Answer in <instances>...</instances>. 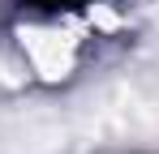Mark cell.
Masks as SVG:
<instances>
[{
    "label": "cell",
    "instance_id": "obj_1",
    "mask_svg": "<svg viewBox=\"0 0 159 154\" xmlns=\"http://www.w3.org/2000/svg\"><path fill=\"white\" fill-rule=\"evenodd\" d=\"M82 4H90V0H26L30 13H73Z\"/></svg>",
    "mask_w": 159,
    "mask_h": 154
}]
</instances>
